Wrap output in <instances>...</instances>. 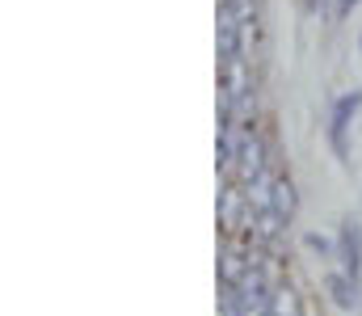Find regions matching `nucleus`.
Segmentation results:
<instances>
[{
  "label": "nucleus",
  "instance_id": "nucleus-6",
  "mask_svg": "<svg viewBox=\"0 0 362 316\" xmlns=\"http://www.w3.org/2000/svg\"><path fill=\"white\" fill-rule=\"evenodd\" d=\"M219 274H223V287H240V279L249 274V266L240 262V253H232V249H228V253L219 257Z\"/></svg>",
  "mask_w": 362,
  "mask_h": 316
},
{
  "label": "nucleus",
  "instance_id": "nucleus-4",
  "mask_svg": "<svg viewBox=\"0 0 362 316\" xmlns=\"http://www.w3.org/2000/svg\"><path fill=\"white\" fill-rule=\"evenodd\" d=\"M266 316H303V300H299V291L295 287H274V295H270V312Z\"/></svg>",
  "mask_w": 362,
  "mask_h": 316
},
{
  "label": "nucleus",
  "instance_id": "nucleus-1",
  "mask_svg": "<svg viewBox=\"0 0 362 316\" xmlns=\"http://www.w3.org/2000/svg\"><path fill=\"white\" fill-rule=\"evenodd\" d=\"M362 105V93L354 89V93H346L341 102L333 105V127H329V135H333V148H337V156H346V131H350V118L358 114Z\"/></svg>",
  "mask_w": 362,
  "mask_h": 316
},
{
  "label": "nucleus",
  "instance_id": "nucleus-5",
  "mask_svg": "<svg viewBox=\"0 0 362 316\" xmlns=\"http://www.w3.org/2000/svg\"><path fill=\"white\" fill-rule=\"evenodd\" d=\"M329 295L337 308H354L358 304V291H354V279L341 270V274H329Z\"/></svg>",
  "mask_w": 362,
  "mask_h": 316
},
{
  "label": "nucleus",
  "instance_id": "nucleus-3",
  "mask_svg": "<svg viewBox=\"0 0 362 316\" xmlns=\"http://www.w3.org/2000/svg\"><path fill=\"white\" fill-rule=\"evenodd\" d=\"M262 156H266V152H262V139H257V135H245L236 160H240V177H245L249 186H253L257 177H266V160H262Z\"/></svg>",
  "mask_w": 362,
  "mask_h": 316
},
{
  "label": "nucleus",
  "instance_id": "nucleus-2",
  "mask_svg": "<svg viewBox=\"0 0 362 316\" xmlns=\"http://www.w3.org/2000/svg\"><path fill=\"white\" fill-rule=\"evenodd\" d=\"M341 270L350 279L362 274V223L358 219H346V228H341Z\"/></svg>",
  "mask_w": 362,
  "mask_h": 316
},
{
  "label": "nucleus",
  "instance_id": "nucleus-7",
  "mask_svg": "<svg viewBox=\"0 0 362 316\" xmlns=\"http://www.w3.org/2000/svg\"><path fill=\"white\" fill-rule=\"evenodd\" d=\"M270 211H278L282 219L295 215V186H291L286 177H274V207Z\"/></svg>",
  "mask_w": 362,
  "mask_h": 316
},
{
  "label": "nucleus",
  "instance_id": "nucleus-10",
  "mask_svg": "<svg viewBox=\"0 0 362 316\" xmlns=\"http://www.w3.org/2000/svg\"><path fill=\"white\" fill-rule=\"evenodd\" d=\"M354 4H358V0H341V8H337V13H341V17H346V13H350V8H354Z\"/></svg>",
  "mask_w": 362,
  "mask_h": 316
},
{
  "label": "nucleus",
  "instance_id": "nucleus-8",
  "mask_svg": "<svg viewBox=\"0 0 362 316\" xmlns=\"http://www.w3.org/2000/svg\"><path fill=\"white\" fill-rule=\"evenodd\" d=\"M236 215H240V190H228L223 194V228L228 232L236 228Z\"/></svg>",
  "mask_w": 362,
  "mask_h": 316
},
{
  "label": "nucleus",
  "instance_id": "nucleus-9",
  "mask_svg": "<svg viewBox=\"0 0 362 316\" xmlns=\"http://www.w3.org/2000/svg\"><path fill=\"white\" fill-rule=\"evenodd\" d=\"M308 245H312L316 253H329V240H325V236H308Z\"/></svg>",
  "mask_w": 362,
  "mask_h": 316
}]
</instances>
